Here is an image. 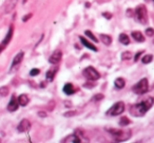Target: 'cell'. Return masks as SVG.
Returning <instances> with one entry per match:
<instances>
[{
	"label": "cell",
	"mask_w": 154,
	"mask_h": 143,
	"mask_svg": "<svg viewBox=\"0 0 154 143\" xmlns=\"http://www.w3.org/2000/svg\"><path fill=\"white\" fill-rule=\"evenodd\" d=\"M131 57H132V54L130 52H124L122 54V60H129Z\"/></svg>",
	"instance_id": "484cf974"
},
{
	"label": "cell",
	"mask_w": 154,
	"mask_h": 143,
	"mask_svg": "<svg viewBox=\"0 0 154 143\" xmlns=\"http://www.w3.org/2000/svg\"><path fill=\"white\" fill-rule=\"evenodd\" d=\"M18 0H8L5 5V14H9L15 10Z\"/></svg>",
	"instance_id": "7c38bea8"
},
{
	"label": "cell",
	"mask_w": 154,
	"mask_h": 143,
	"mask_svg": "<svg viewBox=\"0 0 154 143\" xmlns=\"http://www.w3.org/2000/svg\"><path fill=\"white\" fill-rule=\"evenodd\" d=\"M82 136H79L78 134H72L70 136L66 137L64 139H62L61 142L62 143H66V142H69V143H80L82 142Z\"/></svg>",
	"instance_id": "ba28073f"
},
{
	"label": "cell",
	"mask_w": 154,
	"mask_h": 143,
	"mask_svg": "<svg viewBox=\"0 0 154 143\" xmlns=\"http://www.w3.org/2000/svg\"><path fill=\"white\" fill-rule=\"evenodd\" d=\"M103 17H105V18H107V19H111V18H112V14H110V13H106V12H105V13H103Z\"/></svg>",
	"instance_id": "1f68e13d"
},
{
	"label": "cell",
	"mask_w": 154,
	"mask_h": 143,
	"mask_svg": "<svg viewBox=\"0 0 154 143\" xmlns=\"http://www.w3.org/2000/svg\"><path fill=\"white\" fill-rule=\"evenodd\" d=\"M154 103V99L152 97H148L145 100L140 101V102L133 104L130 107V114L134 117H143L146 115L148 111L152 107Z\"/></svg>",
	"instance_id": "6da1fadb"
},
{
	"label": "cell",
	"mask_w": 154,
	"mask_h": 143,
	"mask_svg": "<svg viewBox=\"0 0 154 143\" xmlns=\"http://www.w3.org/2000/svg\"><path fill=\"white\" fill-rule=\"evenodd\" d=\"M84 76L87 79L91 80V81H95V80H98L100 78V74L93 66H88V67L85 68Z\"/></svg>",
	"instance_id": "5b68a950"
},
{
	"label": "cell",
	"mask_w": 154,
	"mask_h": 143,
	"mask_svg": "<svg viewBox=\"0 0 154 143\" xmlns=\"http://www.w3.org/2000/svg\"><path fill=\"white\" fill-rule=\"evenodd\" d=\"M13 32H14V26L11 25V26H10V28H9V32H8L7 36L5 37V39H3L2 42H1V52H2L3 49H5V45L9 44V43H10V41H11L12 37H13Z\"/></svg>",
	"instance_id": "8fae6325"
},
{
	"label": "cell",
	"mask_w": 154,
	"mask_h": 143,
	"mask_svg": "<svg viewBox=\"0 0 154 143\" xmlns=\"http://www.w3.org/2000/svg\"><path fill=\"white\" fill-rule=\"evenodd\" d=\"M79 39H80V41H82V43L85 45L86 47H88V49H92L93 52H97L98 49H97V47L95 46V45H93L92 43H90L88 40H87L85 37H82V36H79Z\"/></svg>",
	"instance_id": "9a60e30c"
},
{
	"label": "cell",
	"mask_w": 154,
	"mask_h": 143,
	"mask_svg": "<svg viewBox=\"0 0 154 143\" xmlns=\"http://www.w3.org/2000/svg\"><path fill=\"white\" fill-rule=\"evenodd\" d=\"M75 92H76V88H74V85H73L72 83H66V84H64V86H63V93L66 95L70 96V95L74 94Z\"/></svg>",
	"instance_id": "5bb4252c"
},
{
	"label": "cell",
	"mask_w": 154,
	"mask_h": 143,
	"mask_svg": "<svg viewBox=\"0 0 154 143\" xmlns=\"http://www.w3.org/2000/svg\"><path fill=\"white\" fill-rule=\"evenodd\" d=\"M19 101H17L15 96H12L11 98V101L9 102V105H8V111L9 112H15L18 109L19 107Z\"/></svg>",
	"instance_id": "4fadbf2b"
},
{
	"label": "cell",
	"mask_w": 154,
	"mask_h": 143,
	"mask_svg": "<svg viewBox=\"0 0 154 143\" xmlns=\"http://www.w3.org/2000/svg\"><path fill=\"white\" fill-rule=\"evenodd\" d=\"M85 34H86V36H88L89 38L91 39V40H93V41H94L95 43H97V42H98V39H97L96 37L94 36V34H93V33L91 32V31H86V32H85Z\"/></svg>",
	"instance_id": "cb8c5ba5"
},
{
	"label": "cell",
	"mask_w": 154,
	"mask_h": 143,
	"mask_svg": "<svg viewBox=\"0 0 154 143\" xmlns=\"http://www.w3.org/2000/svg\"><path fill=\"white\" fill-rule=\"evenodd\" d=\"M132 37L135 41H137V42H143V41H145V37H143V35L141 34L140 32H138V31L132 32Z\"/></svg>",
	"instance_id": "e0dca14e"
},
{
	"label": "cell",
	"mask_w": 154,
	"mask_h": 143,
	"mask_svg": "<svg viewBox=\"0 0 154 143\" xmlns=\"http://www.w3.org/2000/svg\"><path fill=\"white\" fill-rule=\"evenodd\" d=\"M107 132H109L112 136L115 138L116 141H125V140H128L130 139L131 137V130H116V128H108Z\"/></svg>",
	"instance_id": "3957f363"
},
{
	"label": "cell",
	"mask_w": 154,
	"mask_h": 143,
	"mask_svg": "<svg viewBox=\"0 0 154 143\" xmlns=\"http://www.w3.org/2000/svg\"><path fill=\"white\" fill-rule=\"evenodd\" d=\"M125 84H126V81H125L124 78H117V79H115V81H114V85H115V88H118V90L124 88Z\"/></svg>",
	"instance_id": "ffe728a7"
},
{
	"label": "cell",
	"mask_w": 154,
	"mask_h": 143,
	"mask_svg": "<svg viewBox=\"0 0 154 143\" xmlns=\"http://www.w3.org/2000/svg\"><path fill=\"white\" fill-rule=\"evenodd\" d=\"M61 58H62V52L60 51V49H56V51L52 54L51 57H50L49 62H50V63H52V64H57V63H59V62H60Z\"/></svg>",
	"instance_id": "9c48e42d"
},
{
	"label": "cell",
	"mask_w": 154,
	"mask_h": 143,
	"mask_svg": "<svg viewBox=\"0 0 154 143\" xmlns=\"http://www.w3.org/2000/svg\"><path fill=\"white\" fill-rule=\"evenodd\" d=\"M57 70H58V67L56 66V67L52 68V70H49L47 72V74H45V77H47V80L48 81H53L54 80V77H55L56 73H57Z\"/></svg>",
	"instance_id": "2e32d148"
},
{
	"label": "cell",
	"mask_w": 154,
	"mask_h": 143,
	"mask_svg": "<svg viewBox=\"0 0 154 143\" xmlns=\"http://www.w3.org/2000/svg\"><path fill=\"white\" fill-rule=\"evenodd\" d=\"M32 16H33V14H32V13H30V14H28V15L23 16V17H22V21H23V22L28 21V20L30 19V18H32Z\"/></svg>",
	"instance_id": "f1b7e54d"
},
{
	"label": "cell",
	"mask_w": 154,
	"mask_h": 143,
	"mask_svg": "<svg viewBox=\"0 0 154 143\" xmlns=\"http://www.w3.org/2000/svg\"><path fill=\"white\" fill-rule=\"evenodd\" d=\"M40 74V70H38V68H33V70H31V72H30V75L32 76H37V75H39Z\"/></svg>",
	"instance_id": "83f0119b"
},
{
	"label": "cell",
	"mask_w": 154,
	"mask_h": 143,
	"mask_svg": "<svg viewBox=\"0 0 154 143\" xmlns=\"http://www.w3.org/2000/svg\"><path fill=\"white\" fill-rule=\"evenodd\" d=\"M30 128H31V122L29 121L28 119L21 120L20 123L18 124V126H17V130L19 133H26V132H28Z\"/></svg>",
	"instance_id": "30bf717a"
},
{
	"label": "cell",
	"mask_w": 154,
	"mask_h": 143,
	"mask_svg": "<svg viewBox=\"0 0 154 143\" xmlns=\"http://www.w3.org/2000/svg\"><path fill=\"white\" fill-rule=\"evenodd\" d=\"M38 116H40V117H47V114L45 113V112H38Z\"/></svg>",
	"instance_id": "e575fe53"
},
{
	"label": "cell",
	"mask_w": 154,
	"mask_h": 143,
	"mask_svg": "<svg viewBox=\"0 0 154 143\" xmlns=\"http://www.w3.org/2000/svg\"><path fill=\"white\" fill-rule=\"evenodd\" d=\"M125 111V103L119 101V102H116L113 104V106L107 112V115L110 116H118L120 114H122Z\"/></svg>",
	"instance_id": "8992f818"
},
{
	"label": "cell",
	"mask_w": 154,
	"mask_h": 143,
	"mask_svg": "<svg viewBox=\"0 0 154 143\" xmlns=\"http://www.w3.org/2000/svg\"><path fill=\"white\" fill-rule=\"evenodd\" d=\"M152 1H154V0H152Z\"/></svg>",
	"instance_id": "74e56055"
},
{
	"label": "cell",
	"mask_w": 154,
	"mask_h": 143,
	"mask_svg": "<svg viewBox=\"0 0 154 143\" xmlns=\"http://www.w3.org/2000/svg\"><path fill=\"white\" fill-rule=\"evenodd\" d=\"M153 44H154V39H153Z\"/></svg>",
	"instance_id": "8d00e7d4"
},
{
	"label": "cell",
	"mask_w": 154,
	"mask_h": 143,
	"mask_svg": "<svg viewBox=\"0 0 154 143\" xmlns=\"http://www.w3.org/2000/svg\"><path fill=\"white\" fill-rule=\"evenodd\" d=\"M10 92V88L8 86H2V88H0V95L2 97H7L9 95Z\"/></svg>",
	"instance_id": "d4e9b609"
},
{
	"label": "cell",
	"mask_w": 154,
	"mask_h": 143,
	"mask_svg": "<svg viewBox=\"0 0 154 143\" xmlns=\"http://www.w3.org/2000/svg\"><path fill=\"white\" fill-rule=\"evenodd\" d=\"M100 40L105 45H110L112 43V37L106 34H100Z\"/></svg>",
	"instance_id": "d6986e66"
},
{
	"label": "cell",
	"mask_w": 154,
	"mask_h": 143,
	"mask_svg": "<svg viewBox=\"0 0 154 143\" xmlns=\"http://www.w3.org/2000/svg\"><path fill=\"white\" fill-rule=\"evenodd\" d=\"M134 18L141 24L148 23V12L145 5L140 4L135 9L134 11Z\"/></svg>",
	"instance_id": "7a4b0ae2"
},
{
	"label": "cell",
	"mask_w": 154,
	"mask_h": 143,
	"mask_svg": "<svg viewBox=\"0 0 154 143\" xmlns=\"http://www.w3.org/2000/svg\"><path fill=\"white\" fill-rule=\"evenodd\" d=\"M133 15H134V12H133L132 10L131 9L127 10V16H128V17H132Z\"/></svg>",
	"instance_id": "4dcf8cb0"
},
{
	"label": "cell",
	"mask_w": 154,
	"mask_h": 143,
	"mask_svg": "<svg viewBox=\"0 0 154 143\" xmlns=\"http://www.w3.org/2000/svg\"><path fill=\"white\" fill-rule=\"evenodd\" d=\"M119 125L120 126H127V125H129V124L131 123V121L129 120V118H127V117H122L120 118V120H119Z\"/></svg>",
	"instance_id": "7402d4cb"
},
{
	"label": "cell",
	"mask_w": 154,
	"mask_h": 143,
	"mask_svg": "<svg viewBox=\"0 0 154 143\" xmlns=\"http://www.w3.org/2000/svg\"><path fill=\"white\" fill-rule=\"evenodd\" d=\"M101 99H103V94H97L96 96L93 98V100L94 101H97V100H101Z\"/></svg>",
	"instance_id": "f546056e"
},
{
	"label": "cell",
	"mask_w": 154,
	"mask_h": 143,
	"mask_svg": "<svg viewBox=\"0 0 154 143\" xmlns=\"http://www.w3.org/2000/svg\"><path fill=\"white\" fill-rule=\"evenodd\" d=\"M146 35L149 37H153L154 36V30L152 28H148L147 30H146Z\"/></svg>",
	"instance_id": "4316f807"
},
{
	"label": "cell",
	"mask_w": 154,
	"mask_h": 143,
	"mask_svg": "<svg viewBox=\"0 0 154 143\" xmlns=\"http://www.w3.org/2000/svg\"><path fill=\"white\" fill-rule=\"evenodd\" d=\"M18 101H19V104L21 105V106H26L28 105V103L30 102V99H29L28 95H20L19 97H18Z\"/></svg>",
	"instance_id": "ac0fdd59"
},
{
	"label": "cell",
	"mask_w": 154,
	"mask_h": 143,
	"mask_svg": "<svg viewBox=\"0 0 154 143\" xmlns=\"http://www.w3.org/2000/svg\"><path fill=\"white\" fill-rule=\"evenodd\" d=\"M141 54H143V52H138V53H137L136 55H135V57H134V61H135V62H136L137 60L139 59V57L141 56Z\"/></svg>",
	"instance_id": "d6a6232c"
},
{
	"label": "cell",
	"mask_w": 154,
	"mask_h": 143,
	"mask_svg": "<svg viewBox=\"0 0 154 143\" xmlns=\"http://www.w3.org/2000/svg\"><path fill=\"white\" fill-rule=\"evenodd\" d=\"M132 91L136 95H143L149 91V82L147 78H143L140 81L137 82L135 85H133Z\"/></svg>",
	"instance_id": "277c9868"
},
{
	"label": "cell",
	"mask_w": 154,
	"mask_h": 143,
	"mask_svg": "<svg viewBox=\"0 0 154 143\" xmlns=\"http://www.w3.org/2000/svg\"><path fill=\"white\" fill-rule=\"evenodd\" d=\"M119 42L122 43L124 45H128L129 43H130V38H129L127 34L122 33V34L119 35Z\"/></svg>",
	"instance_id": "44dd1931"
},
{
	"label": "cell",
	"mask_w": 154,
	"mask_h": 143,
	"mask_svg": "<svg viewBox=\"0 0 154 143\" xmlns=\"http://www.w3.org/2000/svg\"><path fill=\"white\" fill-rule=\"evenodd\" d=\"M23 56H24L23 52H19V53L14 57L13 62H12V65H11V68H10V73H13V72H15V70L19 67L20 63H21L22 59H23Z\"/></svg>",
	"instance_id": "52a82bcc"
},
{
	"label": "cell",
	"mask_w": 154,
	"mask_h": 143,
	"mask_svg": "<svg viewBox=\"0 0 154 143\" xmlns=\"http://www.w3.org/2000/svg\"><path fill=\"white\" fill-rule=\"evenodd\" d=\"M66 106H71V103H70V102H69V103H68V102H66Z\"/></svg>",
	"instance_id": "d590c367"
},
{
	"label": "cell",
	"mask_w": 154,
	"mask_h": 143,
	"mask_svg": "<svg viewBox=\"0 0 154 143\" xmlns=\"http://www.w3.org/2000/svg\"><path fill=\"white\" fill-rule=\"evenodd\" d=\"M74 115H76V112H69L68 114H64L66 117H70V116H74Z\"/></svg>",
	"instance_id": "836d02e7"
},
{
	"label": "cell",
	"mask_w": 154,
	"mask_h": 143,
	"mask_svg": "<svg viewBox=\"0 0 154 143\" xmlns=\"http://www.w3.org/2000/svg\"><path fill=\"white\" fill-rule=\"evenodd\" d=\"M152 60H153V55H145L143 57V59H141V61H143V63L145 64H148L150 63V62H152Z\"/></svg>",
	"instance_id": "603a6c76"
}]
</instances>
